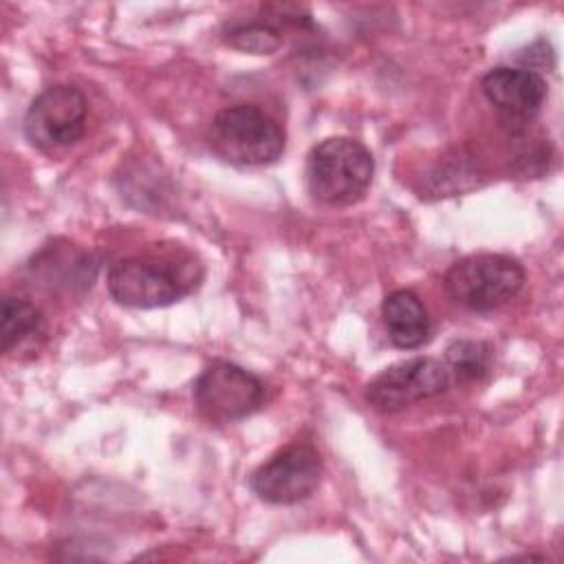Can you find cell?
Returning <instances> with one entry per match:
<instances>
[{"label": "cell", "mask_w": 564, "mask_h": 564, "mask_svg": "<svg viewBox=\"0 0 564 564\" xmlns=\"http://www.w3.org/2000/svg\"><path fill=\"white\" fill-rule=\"evenodd\" d=\"M494 350L485 341L456 339L445 348V366L463 381H480L489 375Z\"/></svg>", "instance_id": "4fadbf2b"}, {"label": "cell", "mask_w": 564, "mask_h": 564, "mask_svg": "<svg viewBox=\"0 0 564 564\" xmlns=\"http://www.w3.org/2000/svg\"><path fill=\"white\" fill-rule=\"evenodd\" d=\"M44 326V317L40 308L26 300L20 297H4L0 306V337H2V350L11 352L13 348H20L31 337L40 335Z\"/></svg>", "instance_id": "7c38bea8"}, {"label": "cell", "mask_w": 564, "mask_h": 564, "mask_svg": "<svg viewBox=\"0 0 564 564\" xmlns=\"http://www.w3.org/2000/svg\"><path fill=\"white\" fill-rule=\"evenodd\" d=\"M372 174L375 159L370 150L348 137L324 139L306 156L308 192L330 207H346L361 200Z\"/></svg>", "instance_id": "6da1fadb"}, {"label": "cell", "mask_w": 564, "mask_h": 564, "mask_svg": "<svg viewBox=\"0 0 564 564\" xmlns=\"http://www.w3.org/2000/svg\"><path fill=\"white\" fill-rule=\"evenodd\" d=\"M209 145L225 161L242 167L275 163L284 152V132L273 117L253 104H236L216 112Z\"/></svg>", "instance_id": "7a4b0ae2"}, {"label": "cell", "mask_w": 564, "mask_h": 564, "mask_svg": "<svg viewBox=\"0 0 564 564\" xmlns=\"http://www.w3.org/2000/svg\"><path fill=\"white\" fill-rule=\"evenodd\" d=\"M482 95L516 132L527 128L546 97V82L538 70L522 66H496L480 79Z\"/></svg>", "instance_id": "9c48e42d"}, {"label": "cell", "mask_w": 564, "mask_h": 564, "mask_svg": "<svg viewBox=\"0 0 564 564\" xmlns=\"http://www.w3.org/2000/svg\"><path fill=\"white\" fill-rule=\"evenodd\" d=\"M524 278V269L516 258L502 253H476L454 262L447 269L443 284L456 304L487 313L513 300L520 293Z\"/></svg>", "instance_id": "277c9868"}, {"label": "cell", "mask_w": 564, "mask_h": 564, "mask_svg": "<svg viewBox=\"0 0 564 564\" xmlns=\"http://www.w3.org/2000/svg\"><path fill=\"white\" fill-rule=\"evenodd\" d=\"M33 278L51 289L77 291L88 289L97 273V262L88 251L73 247L70 242L55 240L33 256L29 264Z\"/></svg>", "instance_id": "30bf717a"}, {"label": "cell", "mask_w": 564, "mask_h": 564, "mask_svg": "<svg viewBox=\"0 0 564 564\" xmlns=\"http://www.w3.org/2000/svg\"><path fill=\"white\" fill-rule=\"evenodd\" d=\"M381 317L388 337L397 348L412 350L430 339V315L419 295L408 289H397L383 297Z\"/></svg>", "instance_id": "8fae6325"}, {"label": "cell", "mask_w": 564, "mask_h": 564, "mask_svg": "<svg viewBox=\"0 0 564 564\" xmlns=\"http://www.w3.org/2000/svg\"><path fill=\"white\" fill-rule=\"evenodd\" d=\"M194 403L212 423H231L258 412L264 403V383L249 370L216 359L194 383Z\"/></svg>", "instance_id": "5b68a950"}, {"label": "cell", "mask_w": 564, "mask_h": 564, "mask_svg": "<svg viewBox=\"0 0 564 564\" xmlns=\"http://www.w3.org/2000/svg\"><path fill=\"white\" fill-rule=\"evenodd\" d=\"M449 370L434 357H412L381 370L366 388L368 403L383 414H394L412 403L445 392Z\"/></svg>", "instance_id": "ba28073f"}, {"label": "cell", "mask_w": 564, "mask_h": 564, "mask_svg": "<svg viewBox=\"0 0 564 564\" xmlns=\"http://www.w3.org/2000/svg\"><path fill=\"white\" fill-rule=\"evenodd\" d=\"M88 104L79 88L55 84L44 88L24 115V137L37 150L66 148L82 139L86 130Z\"/></svg>", "instance_id": "8992f818"}, {"label": "cell", "mask_w": 564, "mask_h": 564, "mask_svg": "<svg viewBox=\"0 0 564 564\" xmlns=\"http://www.w3.org/2000/svg\"><path fill=\"white\" fill-rule=\"evenodd\" d=\"M194 262L154 258H121L108 267L106 286L117 304L156 308L178 302L196 286Z\"/></svg>", "instance_id": "3957f363"}, {"label": "cell", "mask_w": 564, "mask_h": 564, "mask_svg": "<svg viewBox=\"0 0 564 564\" xmlns=\"http://www.w3.org/2000/svg\"><path fill=\"white\" fill-rule=\"evenodd\" d=\"M322 480L319 452L304 441H295L269 460H264L249 478L253 494L271 505H295L306 500Z\"/></svg>", "instance_id": "52a82bcc"}]
</instances>
